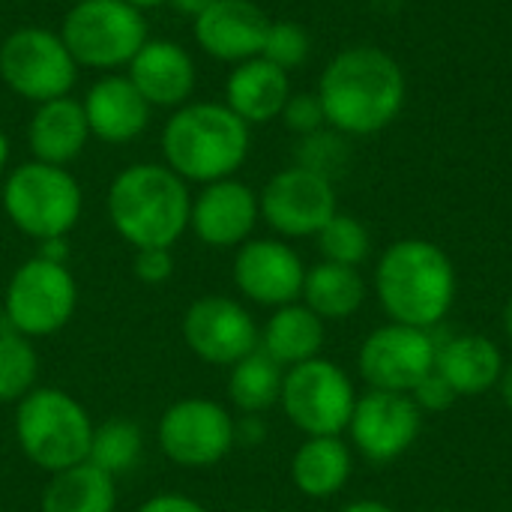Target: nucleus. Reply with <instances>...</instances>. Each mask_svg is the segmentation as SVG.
<instances>
[{
	"label": "nucleus",
	"instance_id": "1",
	"mask_svg": "<svg viewBox=\"0 0 512 512\" xmlns=\"http://www.w3.org/2000/svg\"><path fill=\"white\" fill-rule=\"evenodd\" d=\"M315 93L330 129L363 138L387 129L402 114L408 84L393 54L375 45H351L324 66Z\"/></svg>",
	"mask_w": 512,
	"mask_h": 512
},
{
	"label": "nucleus",
	"instance_id": "2",
	"mask_svg": "<svg viewBox=\"0 0 512 512\" xmlns=\"http://www.w3.org/2000/svg\"><path fill=\"white\" fill-rule=\"evenodd\" d=\"M375 294L393 324L435 330L456 303V267L438 243L405 237L378 258Z\"/></svg>",
	"mask_w": 512,
	"mask_h": 512
},
{
	"label": "nucleus",
	"instance_id": "3",
	"mask_svg": "<svg viewBox=\"0 0 512 512\" xmlns=\"http://www.w3.org/2000/svg\"><path fill=\"white\" fill-rule=\"evenodd\" d=\"M159 150L177 177L207 186L243 168L252 150V126L225 102H186L165 120Z\"/></svg>",
	"mask_w": 512,
	"mask_h": 512
},
{
	"label": "nucleus",
	"instance_id": "4",
	"mask_svg": "<svg viewBox=\"0 0 512 512\" xmlns=\"http://www.w3.org/2000/svg\"><path fill=\"white\" fill-rule=\"evenodd\" d=\"M108 219L135 249H171L189 228L192 192L165 162H135L108 186Z\"/></svg>",
	"mask_w": 512,
	"mask_h": 512
},
{
	"label": "nucleus",
	"instance_id": "5",
	"mask_svg": "<svg viewBox=\"0 0 512 512\" xmlns=\"http://www.w3.org/2000/svg\"><path fill=\"white\" fill-rule=\"evenodd\" d=\"M3 210L21 234L42 243L66 237L78 225L84 192L69 168L30 159L6 174Z\"/></svg>",
	"mask_w": 512,
	"mask_h": 512
},
{
	"label": "nucleus",
	"instance_id": "6",
	"mask_svg": "<svg viewBox=\"0 0 512 512\" xmlns=\"http://www.w3.org/2000/svg\"><path fill=\"white\" fill-rule=\"evenodd\" d=\"M15 438L21 453L33 465L57 474L87 462L93 420L69 393L57 387H42L18 402Z\"/></svg>",
	"mask_w": 512,
	"mask_h": 512
},
{
	"label": "nucleus",
	"instance_id": "7",
	"mask_svg": "<svg viewBox=\"0 0 512 512\" xmlns=\"http://www.w3.org/2000/svg\"><path fill=\"white\" fill-rule=\"evenodd\" d=\"M57 33L78 69H96L102 75L129 66L150 39L144 12L126 0H78L63 15Z\"/></svg>",
	"mask_w": 512,
	"mask_h": 512
},
{
	"label": "nucleus",
	"instance_id": "8",
	"mask_svg": "<svg viewBox=\"0 0 512 512\" xmlns=\"http://www.w3.org/2000/svg\"><path fill=\"white\" fill-rule=\"evenodd\" d=\"M0 81L15 96L42 105L72 93L78 63L60 33L48 27H18L0 42Z\"/></svg>",
	"mask_w": 512,
	"mask_h": 512
},
{
	"label": "nucleus",
	"instance_id": "9",
	"mask_svg": "<svg viewBox=\"0 0 512 512\" xmlns=\"http://www.w3.org/2000/svg\"><path fill=\"white\" fill-rule=\"evenodd\" d=\"M279 405L306 438H324L348 429L357 393L342 366L315 357L285 372Z\"/></svg>",
	"mask_w": 512,
	"mask_h": 512
},
{
	"label": "nucleus",
	"instance_id": "10",
	"mask_svg": "<svg viewBox=\"0 0 512 512\" xmlns=\"http://www.w3.org/2000/svg\"><path fill=\"white\" fill-rule=\"evenodd\" d=\"M75 303L78 288L69 267L36 255L12 273L3 300V321L27 339L51 336L72 321Z\"/></svg>",
	"mask_w": 512,
	"mask_h": 512
},
{
	"label": "nucleus",
	"instance_id": "11",
	"mask_svg": "<svg viewBox=\"0 0 512 512\" xmlns=\"http://www.w3.org/2000/svg\"><path fill=\"white\" fill-rule=\"evenodd\" d=\"M438 336L408 324H384L366 336L357 354V369L369 390L414 393V387L435 372Z\"/></svg>",
	"mask_w": 512,
	"mask_h": 512
},
{
	"label": "nucleus",
	"instance_id": "12",
	"mask_svg": "<svg viewBox=\"0 0 512 512\" xmlns=\"http://www.w3.org/2000/svg\"><path fill=\"white\" fill-rule=\"evenodd\" d=\"M159 450L180 468H210L237 444L234 417L210 399H183L171 405L156 429Z\"/></svg>",
	"mask_w": 512,
	"mask_h": 512
},
{
	"label": "nucleus",
	"instance_id": "13",
	"mask_svg": "<svg viewBox=\"0 0 512 512\" xmlns=\"http://www.w3.org/2000/svg\"><path fill=\"white\" fill-rule=\"evenodd\" d=\"M258 204H261V219L279 237H291V240L315 237L339 213L333 180L303 165L276 171L264 183Z\"/></svg>",
	"mask_w": 512,
	"mask_h": 512
},
{
	"label": "nucleus",
	"instance_id": "14",
	"mask_svg": "<svg viewBox=\"0 0 512 512\" xmlns=\"http://www.w3.org/2000/svg\"><path fill=\"white\" fill-rule=\"evenodd\" d=\"M423 429V411L408 393L369 390L357 396L348 432L354 447L372 465H387L405 456Z\"/></svg>",
	"mask_w": 512,
	"mask_h": 512
},
{
	"label": "nucleus",
	"instance_id": "15",
	"mask_svg": "<svg viewBox=\"0 0 512 512\" xmlns=\"http://www.w3.org/2000/svg\"><path fill=\"white\" fill-rule=\"evenodd\" d=\"M183 339L213 366H234L261 345L255 318L231 297L195 300L183 315Z\"/></svg>",
	"mask_w": 512,
	"mask_h": 512
},
{
	"label": "nucleus",
	"instance_id": "16",
	"mask_svg": "<svg viewBox=\"0 0 512 512\" xmlns=\"http://www.w3.org/2000/svg\"><path fill=\"white\" fill-rule=\"evenodd\" d=\"M306 267L303 258L285 243L273 237L246 240L234 258V285L243 297L258 306H288L303 294Z\"/></svg>",
	"mask_w": 512,
	"mask_h": 512
},
{
	"label": "nucleus",
	"instance_id": "17",
	"mask_svg": "<svg viewBox=\"0 0 512 512\" xmlns=\"http://www.w3.org/2000/svg\"><path fill=\"white\" fill-rule=\"evenodd\" d=\"M261 219L258 192L243 180L225 177L201 186L192 198L189 228L195 237L213 249H234L252 240V231Z\"/></svg>",
	"mask_w": 512,
	"mask_h": 512
},
{
	"label": "nucleus",
	"instance_id": "18",
	"mask_svg": "<svg viewBox=\"0 0 512 512\" xmlns=\"http://www.w3.org/2000/svg\"><path fill=\"white\" fill-rule=\"evenodd\" d=\"M270 18L252 0H216L192 21L198 48L222 63H243L261 54Z\"/></svg>",
	"mask_w": 512,
	"mask_h": 512
},
{
	"label": "nucleus",
	"instance_id": "19",
	"mask_svg": "<svg viewBox=\"0 0 512 512\" xmlns=\"http://www.w3.org/2000/svg\"><path fill=\"white\" fill-rule=\"evenodd\" d=\"M129 81L147 99L150 108H180L192 102L198 84V66L192 54L174 39H147L126 66Z\"/></svg>",
	"mask_w": 512,
	"mask_h": 512
},
{
	"label": "nucleus",
	"instance_id": "20",
	"mask_svg": "<svg viewBox=\"0 0 512 512\" xmlns=\"http://www.w3.org/2000/svg\"><path fill=\"white\" fill-rule=\"evenodd\" d=\"M90 135L102 144H129L150 126L153 108L129 81V75L105 72L99 75L81 99Z\"/></svg>",
	"mask_w": 512,
	"mask_h": 512
},
{
	"label": "nucleus",
	"instance_id": "21",
	"mask_svg": "<svg viewBox=\"0 0 512 512\" xmlns=\"http://www.w3.org/2000/svg\"><path fill=\"white\" fill-rule=\"evenodd\" d=\"M90 126L84 117V108L72 96H60L51 102H42L33 108V117L27 123V144L36 162L48 165H72L87 141H90Z\"/></svg>",
	"mask_w": 512,
	"mask_h": 512
},
{
	"label": "nucleus",
	"instance_id": "22",
	"mask_svg": "<svg viewBox=\"0 0 512 512\" xmlns=\"http://www.w3.org/2000/svg\"><path fill=\"white\" fill-rule=\"evenodd\" d=\"M291 96V78L261 54L237 63L225 81V105L249 126L270 123L282 114Z\"/></svg>",
	"mask_w": 512,
	"mask_h": 512
},
{
	"label": "nucleus",
	"instance_id": "23",
	"mask_svg": "<svg viewBox=\"0 0 512 512\" xmlns=\"http://www.w3.org/2000/svg\"><path fill=\"white\" fill-rule=\"evenodd\" d=\"M435 369L447 378L456 396H483L492 387H498L504 372V357L489 336L462 333V336H447L438 345Z\"/></svg>",
	"mask_w": 512,
	"mask_h": 512
},
{
	"label": "nucleus",
	"instance_id": "24",
	"mask_svg": "<svg viewBox=\"0 0 512 512\" xmlns=\"http://www.w3.org/2000/svg\"><path fill=\"white\" fill-rule=\"evenodd\" d=\"M354 459L348 444L339 435L306 438L291 459V480L294 486L315 501L333 498L351 480Z\"/></svg>",
	"mask_w": 512,
	"mask_h": 512
},
{
	"label": "nucleus",
	"instance_id": "25",
	"mask_svg": "<svg viewBox=\"0 0 512 512\" xmlns=\"http://www.w3.org/2000/svg\"><path fill=\"white\" fill-rule=\"evenodd\" d=\"M324 348V321L306 303H288L273 312L261 333V351L282 369L315 360Z\"/></svg>",
	"mask_w": 512,
	"mask_h": 512
},
{
	"label": "nucleus",
	"instance_id": "26",
	"mask_svg": "<svg viewBox=\"0 0 512 512\" xmlns=\"http://www.w3.org/2000/svg\"><path fill=\"white\" fill-rule=\"evenodd\" d=\"M300 297L321 321H345L366 303V282L357 267L321 261L306 270Z\"/></svg>",
	"mask_w": 512,
	"mask_h": 512
},
{
	"label": "nucleus",
	"instance_id": "27",
	"mask_svg": "<svg viewBox=\"0 0 512 512\" xmlns=\"http://www.w3.org/2000/svg\"><path fill=\"white\" fill-rule=\"evenodd\" d=\"M114 477L90 462L57 471L42 492V512H114Z\"/></svg>",
	"mask_w": 512,
	"mask_h": 512
},
{
	"label": "nucleus",
	"instance_id": "28",
	"mask_svg": "<svg viewBox=\"0 0 512 512\" xmlns=\"http://www.w3.org/2000/svg\"><path fill=\"white\" fill-rule=\"evenodd\" d=\"M282 381H285V369L270 354H264L258 345L252 354H246L240 363L231 366L228 396H231L234 408L255 417V414H264L273 405H279Z\"/></svg>",
	"mask_w": 512,
	"mask_h": 512
},
{
	"label": "nucleus",
	"instance_id": "29",
	"mask_svg": "<svg viewBox=\"0 0 512 512\" xmlns=\"http://www.w3.org/2000/svg\"><path fill=\"white\" fill-rule=\"evenodd\" d=\"M141 453H144V435L132 420L111 417V420L93 426L87 462L96 465L99 471H105L108 477L117 480V477L129 474L138 465Z\"/></svg>",
	"mask_w": 512,
	"mask_h": 512
},
{
	"label": "nucleus",
	"instance_id": "30",
	"mask_svg": "<svg viewBox=\"0 0 512 512\" xmlns=\"http://www.w3.org/2000/svg\"><path fill=\"white\" fill-rule=\"evenodd\" d=\"M39 375V357L27 336L12 327L0 330V402H21L33 393Z\"/></svg>",
	"mask_w": 512,
	"mask_h": 512
},
{
	"label": "nucleus",
	"instance_id": "31",
	"mask_svg": "<svg viewBox=\"0 0 512 512\" xmlns=\"http://www.w3.org/2000/svg\"><path fill=\"white\" fill-rule=\"evenodd\" d=\"M315 237H318V249L324 261H333V264L360 267L372 252L369 228L357 216H348V213H336Z\"/></svg>",
	"mask_w": 512,
	"mask_h": 512
},
{
	"label": "nucleus",
	"instance_id": "32",
	"mask_svg": "<svg viewBox=\"0 0 512 512\" xmlns=\"http://www.w3.org/2000/svg\"><path fill=\"white\" fill-rule=\"evenodd\" d=\"M309 51H312V39L297 21H270L267 36H264V48H261L264 60L291 72L309 60Z\"/></svg>",
	"mask_w": 512,
	"mask_h": 512
},
{
	"label": "nucleus",
	"instance_id": "33",
	"mask_svg": "<svg viewBox=\"0 0 512 512\" xmlns=\"http://www.w3.org/2000/svg\"><path fill=\"white\" fill-rule=\"evenodd\" d=\"M348 162V141L342 132L336 129H318L312 135H303L300 138V147H297V165L315 171V174H324L327 180L336 177V171Z\"/></svg>",
	"mask_w": 512,
	"mask_h": 512
},
{
	"label": "nucleus",
	"instance_id": "34",
	"mask_svg": "<svg viewBox=\"0 0 512 512\" xmlns=\"http://www.w3.org/2000/svg\"><path fill=\"white\" fill-rule=\"evenodd\" d=\"M279 120H282L294 135H300V138H303V135H312V132H318V129L327 126L324 105H321L318 93H309V90L291 93L288 102H285V108H282V114H279Z\"/></svg>",
	"mask_w": 512,
	"mask_h": 512
},
{
	"label": "nucleus",
	"instance_id": "35",
	"mask_svg": "<svg viewBox=\"0 0 512 512\" xmlns=\"http://www.w3.org/2000/svg\"><path fill=\"white\" fill-rule=\"evenodd\" d=\"M132 270H135V276L144 285H162L174 273V255H171V249H159V246H153V249H135Z\"/></svg>",
	"mask_w": 512,
	"mask_h": 512
},
{
	"label": "nucleus",
	"instance_id": "36",
	"mask_svg": "<svg viewBox=\"0 0 512 512\" xmlns=\"http://www.w3.org/2000/svg\"><path fill=\"white\" fill-rule=\"evenodd\" d=\"M411 399L417 402L420 411H447L459 396H456V390L447 384V378L435 369V372H429V375L414 387Z\"/></svg>",
	"mask_w": 512,
	"mask_h": 512
},
{
	"label": "nucleus",
	"instance_id": "37",
	"mask_svg": "<svg viewBox=\"0 0 512 512\" xmlns=\"http://www.w3.org/2000/svg\"><path fill=\"white\" fill-rule=\"evenodd\" d=\"M138 512H207L198 501L183 495H156L147 504H141Z\"/></svg>",
	"mask_w": 512,
	"mask_h": 512
},
{
	"label": "nucleus",
	"instance_id": "38",
	"mask_svg": "<svg viewBox=\"0 0 512 512\" xmlns=\"http://www.w3.org/2000/svg\"><path fill=\"white\" fill-rule=\"evenodd\" d=\"M39 258L54 261V264H66V258H69V243H66V237L42 240V243H39Z\"/></svg>",
	"mask_w": 512,
	"mask_h": 512
},
{
	"label": "nucleus",
	"instance_id": "39",
	"mask_svg": "<svg viewBox=\"0 0 512 512\" xmlns=\"http://www.w3.org/2000/svg\"><path fill=\"white\" fill-rule=\"evenodd\" d=\"M264 423L258 420V417H243L240 423H237V441H243V444H258V441H264Z\"/></svg>",
	"mask_w": 512,
	"mask_h": 512
},
{
	"label": "nucleus",
	"instance_id": "40",
	"mask_svg": "<svg viewBox=\"0 0 512 512\" xmlns=\"http://www.w3.org/2000/svg\"><path fill=\"white\" fill-rule=\"evenodd\" d=\"M168 3H171L180 15H186V18H192V21H195L204 9H210L216 0H168Z\"/></svg>",
	"mask_w": 512,
	"mask_h": 512
},
{
	"label": "nucleus",
	"instance_id": "41",
	"mask_svg": "<svg viewBox=\"0 0 512 512\" xmlns=\"http://www.w3.org/2000/svg\"><path fill=\"white\" fill-rule=\"evenodd\" d=\"M498 390H501V399L504 405L512 411V360L504 363V372H501V381H498Z\"/></svg>",
	"mask_w": 512,
	"mask_h": 512
},
{
	"label": "nucleus",
	"instance_id": "42",
	"mask_svg": "<svg viewBox=\"0 0 512 512\" xmlns=\"http://www.w3.org/2000/svg\"><path fill=\"white\" fill-rule=\"evenodd\" d=\"M342 512H396L393 507H387V504H381V501H354V504H348Z\"/></svg>",
	"mask_w": 512,
	"mask_h": 512
},
{
	"label": "nucleus",
	"instance_id": "43",
	"mask_svg": "<svg viewBox=\"0 0 512 512\" xmlns=\"http://www.w3.org/2000/svg\"><path fill=\"white\" fill-rule=\"evenodd\" d=\"M9 156H12V144H9V135L0 129V174H3L6 165H9Z\"/></svg>",
	"mask_w": 512,
	"mask_h": 512
},
{
	"label": "nucleus",
	"instance_id": "44",
	"mask_svg": "<svg viewBox=\"0 0 512 512\" xmlns=\"http://www.w3.org/2000/svg\"><path fill=\"white\" fill-rule=\"evenodd\" d=\"M129 6H135L138 12H150V9H159V6H165L168 0H126Z\"/></svg>",
	"mask_w": 512,
	"mask_h": 512
},
{
	"label": "nucleus",
	"instance_id": "45",
	"mask_svg": "<svg viewBox=\"0 0 512 512\" xmlns=\"http://www.w3.org/2000/svg\"><path fill=\"white\" fill-rule=\"evenodd\" d=\"M504 333H507V339L512 342V297L507 300V306H504Z\"/></svg>",
	"mask_w": 512,
	"mask_h": 512
},
{
	"label": "nucleus",
	"instance_id": "46",
	"mask_svg": "<svg viewBox=\"0 0 512 512\" xmlns=\"http://www.w3.org/2000/svg\"><path fill=\"white\" fill-rule=\"evenodd\" d=\"M3 327H6V321H3V318H0V330H3Z\"/></svg>",
	"mask_w": 512,
	"mask_h": 512
},
{
	"label": "nucleus",
	"instance_id": "47",
	"mask_svg": "<svg viewBox=\"0 0 512 512\" xmlns=\"http://www.w3.org/2000/svg\"><path fill=\"white\" fill-rule=\"evenodd\" d=\"M243 512H264V510H243Z\"/></svg>",
	"mask_w": 512,
	"mask_h": 512
},
{
	"label": "nucleus",
	"instance_id": "48",
	"mask_svg": "<svg viewBox=\"0 0 512 512\" xmlns=\"http://www.w3.org/2000/svg\"><path fill=\"white\" fill-rule=\"evenodd\" d=\"M432 512H438V510H432Z\"/></svg>",
	"mask_w": 512,
	"mask_h": 512
}]
</instances>
